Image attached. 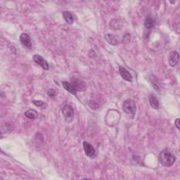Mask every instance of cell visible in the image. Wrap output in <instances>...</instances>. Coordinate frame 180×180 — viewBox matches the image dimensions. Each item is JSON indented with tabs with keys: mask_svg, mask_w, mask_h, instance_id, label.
I'll return each instance as SVG.
<instances>
[{
	"mask_svg": "<svg viewBox=\"0 0 180 180\" xmlns=\"http://www.w3.org/2000/svg\"><path fill=\"white\" fill-rule=\"evenodd\" d=\"M105 39L110 45L113 46L117 45L118 42V37L116 36L111 35V34H107V35H106Z\"/></svg>",
	"mask_w": 180,
	"mask_h": 180,
	"instance_id": "obj_13",
	"label": "cell"
},
{
	"mask_svg": "<svg viewBox=\"0 0 180 180\" xmlns=\"http://www.w3.org/2000/svg\"><path fill=\"white\" fill-rule=\"evenodd\" d=\"M123 110L127 115L133 118L136 113L135 102L132 99L125 100L123 104Z\"/></svg>",
	"mask_w": 180,
	"mask_h": 180,
	"instance_id": "obj_2",
	"label": "cell"
},
{
	"mask_svg": "<svg viewBox=\"0 0 180 180\" xmlns=\"http://www.w3.org/2000/svg\"><path fill=\"white\" fill-rule=\"evenodd\" d=\"M110 27L114 30H118L122 28V23L118 19H113L110 22Z\"/></svg>",
	"mask_w": 180,
	"mask_h": 180,
	"instance_id": "obj_11",
	"label": "cell"
},
{
	"mask_svg": "<svg viewBox=\"0 0 180 180\" xmlns=\"http://www.w3.org/2000/svg\"><path fill=\"white\" fill-rule=\"evenodd\" d=\"M119 73L120 75L122 77V78L125 80L127 82H132V76L130 73L124 67H119Z\"/></svg>",
	"mask_w": 180,
	"mask_h": 180,
	"instance_id": "obj_9",
	"label": "cell"
},
{
	"mask_svg": "<svg viewBox=\"0 0 180 180\" xmlns=\"http://www.w3.org/2000/svg\"><path fill=\"white\" fill-rule=\"evenodd\" d=\"M62 113H63L66 121L69 122L72 120L74 116V110L71 104H65L64 106L63 109H62Z\"/></svg>",
	"mask_w": 180,
	"mask_h": 180,
	"instance_id": "obj_4",
	"label": "cell"
},
{
	"mask_svg": "<svg viewBox=\"0 0 180 180\" xmlns=\"http://www.w3.org/2000/svg\"><path fill=\"white\" fill-rule=\"evenodd\" d=\"M179 59V54L177 51H172L168 55V63L172 67H175L177 65Z\"/></svg>",
	"mask_w": 180,
	"mask_h": 180,
	"instance_id": "obj_7",
	"label": "cell"
},
{
	"mask_svg": "<svg viewBox=\"0 0 180 180\" xmlns=\"http://www.w3.org/2000/svg\"><path fill=\"white\" fill-rule=\"evenodd\" d=\"M63 16L65 22L68 24H73L74 22L73 16L70 11H65L63 12Z\"/></svg>",
	"mask_w": 180,
	"mask_h": 180,
	"instance_id": "obj_15",
	"label": "cell"
},
{
	"mask_svg": "<svg viewBox=\"0 0 180 180\" xmlns=\"http://www.w3.org/2000/svg\"><path fill=\"white\" fill-rule=\"evenodd\" d=\"M159 160L162 165L165 167H171L176 161V157L168 150L164 149L159 154Z\"/></svg>",
	"mask_w": 180,
	"mask_h": 180,
	"instance_id": "obj_1",
	"label": "cell"
},
{
	"mask_svg": "<svg viewBox=\"0 0 180 180\" xmlns=\"http://www.w3.org/2000/svg\"><path fill=\"white\" fill-rule=\"evenodd\" d=\"M25 117L34 120L37 118L38 113L37 112V111H35V110L29 109L25 112Z\"/></svg>",
	"mask_w": 180,
	"mask_h": 180,
	"instance_id": "obj_16",
	"label": "cell"
},
{
	"mask_svg": "<svg viewBox=\"0 0 180 180\" xmlns=\"http://www.w3.org/2000/svg\"><path fill=\"white\" fill-rule=\"evenodd\" d=\"M155 25V21L153 19V18H151V17L146 18L144 21V25L146 28L148 30H151L153 28H154Z\"/></svg>",
	"mask_w": 180,
	"mask_h": 180,
	"instance_id": "obj_14",
	"label": "cell"
},
{
	"mask_svg": "<svg viewBox=\"0 0 180 180\" xmlns=\"http://www.w3.org/2000/svg\"><path fill=\"white\" fill-rule=\"evenodd\" d=\"M149 80L151 82V85L153 86L154 89H156V91H160V89H161V85H160L159 82L156 77H155V76L151 75V77H150Z\"/></svg>",
	"mask_w": 180,
	"mask_h": 180,
	"instance_id": "obj_17",
	"label": "cell"
},
{
	"mask_svg": "<svg viewBox=\"0 0 180 180\" xmlns=\"http://www.w3.org/2000/svg\"><path fill=\"white\" fill-rule=\"evenodd\" d=\"M149 103L151 106L154 109H158L159 108V101L154 94L149 96Z\"/></svg>",
	"mask_w": 180,
	"mask_h": 180,
	"instance_id": "obj_12",
	"label": "cell"
},
{
	"mask_svg": "<svg viewBox=\"0 0 180 180\" xmlns=\"http://www.w3.org/2000/svg\"><path fill=\"white\" fill-rule=\"evenodd\" d=\"M47 94L50 97H54L56 96V91L54 89H49L47 91Z\"/></svg>",
	"mask_w": 180,
	"mask_h": 180,
	"instance_id": "obj_20",
	"label": "cell"
},
{
	"mask_svg": "<svg viewBox=\"0 0 180 180\" xmlns=\"http://www.w3.org/2000/svg\"><path fill=\"white\" fill-rule=\"evenodd\" d=\"M179 118L176 119L175 120V125L176 126V127H177L178 129H179Z\"/></svg>",
	"mask_w": 180,
	"mask_h": 180,
	"instance_id": "obj_21",
	"label": "cell"
},
{
	"mask_svg": "<svg viewBox=\"0 0 180 180\" xmlns=\"http://www.w3.org/2000/svg\"><path fill=\"white\" fill-rule=\"evenodd\" d=\"M62 85H63L64 89L66 90L67 91H68L69 93H71V94L75 96L77 94V90L75 89V88L73 87L71 83L68 81H62Z\"/></svg>",
	"mask_w": 180,
	"mask_h": 180,
	"instance_id": "obj_10",
	"label": "cell"
},
{
	"mask_svg": "<svg viewBox=\"0 0 180 180\" xmlns=\"http://www.w3.org/2000/svg\"><path fill=\"white\" fill-rule=\"evenodd\" d=\"M131 40V35L130 34L127 33L123 36V42L125 44H128Z\"/></svg>",
	"mask_w": 180,
	"mask_h": 180,
	"instance_id": "obj_18",
	"label": "cell"
},
{
	"mask_svg": "<svg viewBox=\"0 0 180 180\" xmlns=\"http://www.w3.org/2000/svg\"><path fill=\"white\" fill-rule=\"evenodd\" d=\"M20 41H21V43L22 45L25 48H27V49H30L32 47H33L30 37L28 34L22 33L21 35H20Z\"/></svg>",
	"mask_w": 180,
	"mask_h": 180,
	"instance_id": "obj_8",
	"label": "cell"
},
{
	"mask_svg": "<svg viewBox=\"0 0 180 180\" xmlns=\"http://www.w3.org/2000/svg\"><path fill=\"white\" fill-rule=\"evenodd\" d=\"M83 148L85 150V154L87 156L91 158H94L96 156V151L94 148L91 144L87 142V141H84L83 142Z\"/></svg>",
	"mask_w": 180,
	"mask_h": 180,
	"instance_id": "obj_5",
	"label": "cell"
},
{
	"mask_svg": "<svg viewBox=\"0 0 180 180\" xmlns=\"http://www.w3.org/2000/svg\"><path fill=\"white\" fill-rule=\"evenodd\" d=\"M33 103L37 107H42L45 106V103L42 101H38V100H33Z\"/></svg>",
	"mask_w": 180,
	"mask_h": 180,
	"instance_id": "obj_19",
	"label": "cell"
},
{
	"mask_svg": "<svg viewBox=\"0 0 180 180\" xmlns=\"http://www.w3.org/2000/svg\"><path fill=\"white\" fill-rule=\"evenodd\" d=\"M33 59L36 63L38 64L39 65H40L44 70H49V63H48V62L46 61L42 56L35 54L33 56Z\"/></svg>",
	"mask_w": 180,
	"mask_h": 180,
	"instance_id": "obj_6",
	"label": "cell"
},
{
	"mask_svg": "<svg viewBox=\"0 0 180 180\" xmlns=\"http://www.w3.org/2000/svg\"><path fill=\"white\" fill-rule=\"evenodd\" d=\"M71 84L73 85L75 89L79 91H84L87 89V84L83 80L80 79L77 77H73L71 79Z\"/></svg>",
	"mask_w": 180,
	"mask_h": 180,
	"instance_id": "obj_3",
	"label": "cell"
}]
</instances>
